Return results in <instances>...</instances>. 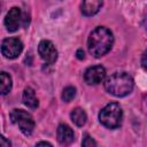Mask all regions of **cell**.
<instances>
[{
  "instance_id": "30bf717a",
  "label": "cell",
  "mask_w": 147,
  "mask_h": 147,
  "mask_svg": "<svg viewBox=\"0 0 147 147\" xmlns=\"http://www.w3.org/2000/svg\"><path fill=\"white\" fill-rule=\"evenodd\" d=\"M103 2L100 0H91V1H83L80 5V11L85 16H92L95 15L100 8L102 7Z\"/></svg>"
},
{
  "instance_id": "2e32d148",
  "label": "cell",
  "mask_w": 147,
  "mask_h": 147,
  "mask_svg": "<svg viewBox=\"0 0 147 147\" xmlns=\"http://www.w3.org/2000/svg\"><path fill=\"white\" fill-rule=\"evenodd\" d=\"M10 146H11L10 141L0 134V147H10Z\"/></svg>"
},
{
  "instance_id": "6da1fadb",
  "label": "cell",
  "mask_w": 147,
  "mask_h": 147,
  "mask_svg": "<svg viewBox=\"0 0 147 147\" xmlns=\"http://www.w3.org/2000/svg\"><path fill=\"white\" fill-rule=\"evenodd\" d=\"M113 42L114 37L111 31L105 26H98L91 32L87 39L88 52L94 57H101L110 51Z\"/></svg>"
},
{
  "instance_id": "9a60e30c",
  "label": "cell",
  "mask_w": 147,
  "mask_h": 147,
  "mask_svg": "<svg viewBox=\"0 0 147 147\" xmlns=\"http://www.w3.org/2000/svg\"><path fill=\"white\" fill-rule=\"evenodd\" d=\"M82 145L83 147H98L96 145V141L90 136V134H84V138H83V141H82Z\"/></svg>"
},
{
  "instance_id": "5bb4252c",
  "label": "cell",
  "mask_w": 147,
  "mask_h": 147,
  "mask_svg": "<svg viewBox=\"0 0 147 147\" xmlns=\"http://www.w3.org/2000/svg\"><path fill=\"white\" fill-rule=\"evenodd\" d=\"M75 95H76V88L74 86H67L63 90L61 98H62V100L64 102H70L75 98Z\"/></svg>"
},
{
  "instance_id": "3957f363",
  "label": "cell",
  "mask_w": 147,
  "mask_h": 147,
  "mask_svg": "<svg viewBox=\"0 0 147 147\" xmlns=\"http://www.w3.org/2000/svg\"><path fill=\"white\" fill-rule=\"evenodd\" d=\"M123 119V110L117 102H110L105 106L100 114L99 121L100 123L108 129H116L122 124Z\"/></svg>"
},
{
  "instance_id": "9c48e42d",
  "label": "cell",
  "mask_w": 147,
  "mask_h": 147,
  "mask_svg": "<svg viewBox=\"0 0 147 147\" xmlns=\"http://www.w3.org/2000/svg\"><path fill=\"white\" fill-rule=\"evenodd\" d=\"M56 138H57V141L61 144V145H70L74 139H75V134H74V131L72 129L67 125V124H60L57 130H56Z\"/></svg>"
},
{
  "instance_id": "ac0fdd59",
  "label": "cell",
  "mask_w": 147,
  "mask_h": 147,
  "mask_svg": "<svg viewBox=\"0 0 147 147\" xmlns=\"http://www.w3.org/2000/svg\"><path fill=\"white\" fill-rule=\"evenodd\" d=\"M76 55H77V57H78L79 60H83V59L85 57V55H84V51H83V49H78L77 53H76Z\"/></svg>"
},
{
  "instance_id": "d6986e66",
  "label": "cell",
  "mask_w": 147,
  "mask_h": 147,
  "mask_svg": "<svg viewBox=\"0 0 147 147\" xmlns=\"http://www.w3.org/2000/svg\"><path fill=\"white\" fill-rule=\"evenodd\" d=\"M145 57H146V53H144L142 55V68L146 69V63H145Z\"/></svg>"
},
{
  "instance_id": "277c9868",
  "label": "cell",
  "mask_w": 147,
  "mask_h": 147,
  "mask_svg": "<svg viewBox=\"0 0 147 147\" xmlns=\"http://www.w3.org/2000/svg\"><path fill=\"white\" fill-rule=\"evenodd\" d=\"M10 119L18 126L23 134L30 136L34 129V121L32 116L23 109H14L10 113Z\"/></svg>"
},
{
  "instance_id": "8fae6325",
  "label": "cell",
  "mask_w": 147,
  "mask_h": 147,
  "mask_svg": "<svg viewBox=\"0 0 147 147\" xmlns=\"http://www.w3.org/2000/svg\"><path fill=\"white\" fill-rule=\"evenodd\" d=\"M23 103L31 108V109H36L38 106H39V101L36 96V93H34V90L32 87H26L23 92Z\"/></svg>"
},
{
  "instance_id": "5b68a950",
  "label": "cell",
  "mask_w": 147,
  "mask_h": 147,
  "mask_svg": "<svg viewBox=\"0 0 147 147\" xmlns=\"http://www.w3.org/2000/svg\"><path fill=\"white\" fill-rule=\"evenodd\" d=\"M23 51V44L18 38H7L1 44V53L7 59H16Z\"/></svg>"
},
{
  "instance_id": "4fadbf2b",
  "label": "cell",
  "mask_w": 147,
  "mask_h": 147,
  "mask_svg": "<svg viewBox=\"0 0 147 147\" xmlns=\"http://www.w3.org/2000/svg\"><path fill=\"white\" fill-rule=\"evenodd\" d=\"M70 118L71 121L77 125V126H83L85 123H86V119H87V116H86V113L77 107L75 109H72V111L70 113Z\"/></svg>"
},
{
  "instance_id": "8992f818",
  "label": "cell",
  "mask_w": 147,
  "mask_h": 147,
  "mask_svg": "<svg viewBox=\"0 0 147 147\" xmlns=\"http://www.w3.org/2000/svg\"><path fill=\"white\" fill-rule=\"evenodd\" d=\"M38 53L47 64H53L57 59V51L54 44L49 40H41L39 42Z\"/></svg>"
},
{
  "instance_id": "ba28073f",
  "label": "cell",
  "mask_w": 147,
  "mask_h": 147,
  "mask_svg": "<svg viewBox=\"0 0 147 147\" xmlns=\"http://www.w3.org/2000/svg\"><path fill=\"white\" fill-rule=\"evenodd\" d=\"M106 77V69L102 65L90 67L84 75V79L88 85H98Z\"/></svg>"
},
{
  "instance_id": "e0dca14e",
  "label": "cell",
  "mask_w": 147,
  "mask_h": 147,
  "mask_svg": "<svg viewBox=\"0 0 147 147\" xmlns=\"http://www.w3.org/2000/svg\"><path fill=\"white\" fill-rule=\"evenodd\" d=\"M36 147H52V145L49 142H47V141H40V142H38L36 145Z\"/></svg>"
},
{
  "instance_id": "7c38bea8",
  "label": "cell",
  "mask_w": 147,
  "mask_h": 147,
  "mask_svg": "<svg viewBox=\"0 0 147 147\" xmlns=\"http://www.w3.org/2000/svg\"><path fill=\"white\" fill-rule=\"evenodd\" d=\"M11 86H13L11 76L6 71H1L0 72V94L1 95L8 94L11 90Z\"/></svg>"
},
{
  "instance_id": "7a4b0ae2",
  "label": "cell",
  "mask_w": 147,
  "mask_h": 147,
  "mask_svg": "<svg viewBox=\"0 0 147 147\" xmlns=\"http://www.w3.org/2000/svg\"><path fill=\"white\" fill-rule=\"evenodd\" d=\"M133 78L127 72H114L105 82V88L115 96H125L133 88Z\"/></svg>"
},
{
  "instance_id": "52a82bcc",
  "label": "cell",
  "mask_w": 147,
  "mask_h": 147,
  "mask_svg": "<svg viewBox=\"0 0 147 147\" xmlns=\"http://www.w3.org/2000/svg\"><path fill=\"white\" fill-rule=\"evenodd\" d=\"M22 21H23V14L21 8L13 7L5 17V26L9 32H14L20 28Z\"/></svg>"
}]
</instances>
